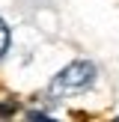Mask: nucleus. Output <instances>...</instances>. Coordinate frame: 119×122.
Masks as SVG:
<instances>
[{
    "instance_id": "1",
    "label": "nucleus",
    "mask_w": 119,
    "mask_h": 122,
    "mask_svg": "<svg viewBox=\"0 0 119 122\" xmlns=\"http://www.w3.org/2000/svg\"><path fill=\"white\" fill-rule=\"evenodd\" d=\"M92 83H95V66L89 60H77V63H69L51 81V92L54 95H74V92H86Z\"/></svg>"
},
{
    "instance_id": "4",
    "label": "nucleus",
    "mask_w": 119,
    "mask_h": 122,
    "mask_svg": "<svg viewBox=\"0 0 119 122\" xmlns=\"http://www.w3.org/2000/svg\"><path fill=\"white\" fill-rule=\"evenodd\" d=\"M116 122H119V119H116Z\"/></svg>"
},
{
    "instance_id": "3",
    "label": "nucleus",
    "mask_w": 119,
    "mask_h": 122,
    "mask_svg": "<svg viewBox=\"0 0 119 122\" xmlns=\"http://www.w3.org/2000/svg\"><path fill=\"white\" fill-rule=\"evenodd\" d=\"M12 113H15V101H9V104H0V119H9Z\"/></svg>"
},
{
    "instance_id": "2",
    "label": "nucleus",
    "mask_w": 119,
    "mask_h": 122,
    "mask_svg": "<svg viewBox=\"0 0 119 122\" xmlns=\"http://www.w3.org/2000/svg\"><path fill=\"white\" fill-rule=\"evenodd\" d=\"M6 51H9V27H6V21L0 18V60H3Z\"/></svg>"
}]
</instances>
